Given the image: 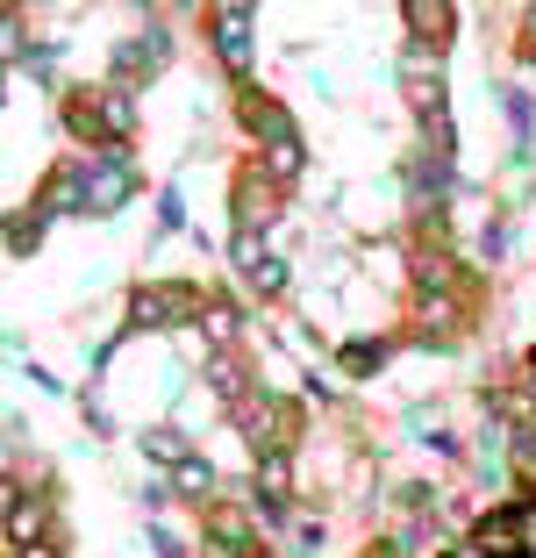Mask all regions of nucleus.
<instances>
[{"label": "nucleus", "mask_w": 536, "mask_h": 558, "mask_svg": "<svg viewBox=\"0 0 536 558\" xmlns=\"http://www.w3.org/2000/svg\"><path fill=\"white\" fill-rule=\"evenodd\" d=\"M343 365H351V373H373V365H379V344H351V351H343Z\"/></svg>", "instance_id": "nucleus-12"}, {"label": "nucleus", "mask_w": 536, "mask_h": 558, "mask_svg": "<svg viewBox=\"0 0 536 558\" xmlns=\"http://www.w3.org/2000/svg\"><path fill=\"white\" fill-rule=\"evenodd\" d=\"M144 451H150V459H165V465H186V459H194V451L179 444V429H158V437H144Z\"/></svg>", "instance_id": "nucleus-9"}, {"label": "nucleus", "mask_w": 536, "mask_h": 558, "mask_svg": "<svg viewBox=\"0 0 536 558\" xmlns=\"http://www.w3.org/2000/svg\"><path fill=\"white\" fill-rule=\"evenodd\" d=\"M8 537H15V551H36V537H44V501H36V494H15V501H8Z\"/></svg>", "instance_id": "nucleus-4"}, {"label": "nucleus", "mask_w": 536, "mask_h": 558, "mask_svg": "<svg viewBox=\"0 0 536 558\" xmlns=\"http://www.w3.org/2000/svg\"><path fill=\"white\" fill-rule=\"evenodd\" d=\"M508 523H515V544L536 558V501H515V509H508Z\"/></svg>", "instance_id": "nucleus-10"}, {"label": "nucleus", "mask_w": 536, "mask_h": 558, "mask_svg": "<svg viewBox=\"0 0 536 558\" xmlns=\"http://www.w3.org/2000/svg\"><path fill=\"white\" fill-rule=\"evenodd\" d=\"M158 315H200V294H186V287H165V294H136V323H158Z\"/></svg>", "instance_id": "nucleus-5"}, {"label": "nucleus", "mask_w": 536, "mask_h": 558, "mask_svg": "<svg viewBox=\"0 0 536 558\" xmlns=\"http://www.w3.org/2000/svg\"><path fill=\"white\" fill-rule=\"evenodd\" d=\"M244 122L265 136V144H279V150L293 144V122H287V108H279V100H258V94H244Z\"/></svg>", "instance_id": "nucleus-3"}, {"label": "nucleus", "mask_w": 536, "mask_h": 558, "mask_svg": "<svg viewBox=\"0 0 536 558\" xmlns=\"http://www.w3.org/2000/svg\"><path fill=\"white\" fill-rule=\"evenodd\" d=\"M407 29H423V44H437V29H451V8H437V0H407Z\"/></svg>", "instance_id": "nucleus-7"}, {"label": "nucleus", "mask_w": 536, "mask_h": 558, "mask_svg": "<svg viewBox=\"0 0 536 558\" xmlns=\"http://www.w3.org/2000/svg\"><path fill=\"white\" fill-rule=\"evenodd\" d=\"M80 186H86V208L108 215L114 201L130 194V165H122V150H108V172H100V165H94V172H80Z\"/></svg>", "instance_id": "nucleus-1"}, {"label": "nucleus", "mask_w": 536, "mask_h": 558, "mask_svg": "<svg viewBox=\"0 0 536 558\" xmlns=\"http://www.w3.org/2000/svg\"><path fill=\"white\" fill-rule=\"evenodd\" d=\"M22 558H50V551H44V544H36V551H22Z\"/></svg>", "instance_id": "nucleus-13"}, {"label": "nucleus", "mask_w": 536, "mask_h": 558, "mask_svg": "<svg viewBox=\"0 0 536 558\" xmlns=\"http://www.w3.org/2000/svg\"><path fill=\"white\" fill-rule=\"evenodd\" d=\"M179 487H186V494H200V487H215V473H208L200 459H186V465H179Z\"/></svg>", "instance_id": "nucleus-11"}, {"label": "nucleus", "mask_w": 536, "mask_h": 558, "mask_svg": "<svg viewBox=\"0 0 536 558\" xmlns=\"http://www.w3.org/2000/svg\"><path fill=\"white\" fill-rule=\"evenodd\" d=\"M215 537H222V544H229V551H236V558L251 551V523H244V515H236V509H222V515H215Z\"/></svg>", "instance_id": "nucleus-8"}, {"label": "nucleus", "mask_w": 536, "mask_h": 558, "mask_svg": "<svg viewBox=\"0 0 536 558\" xmlns=\"http://www.w3.org/2000/svg\"><path fill=\"white\" fill-rule=\"evenodd\" d=\"M215 36H222L229 72H251V8H215Z\"/></svg>", "instance_id": "nucleus-2"}, {"label": "nucleus", "mask_w": 536, "mask_h": 558, "mask_svg": "<svg viewBox=\"0 0 536 558\" xmlns=\"http://www.w3.org/2000/svg\"><path fill=\"white\" fill-rule=\"evenodd\" d=\"M236 258H244L251 287H265V294H279V287H287V265H279V258H265V251H258V236H244V244H236Z\"/></svg>", "instance_id": "nucleus-6"}]
</instances>
